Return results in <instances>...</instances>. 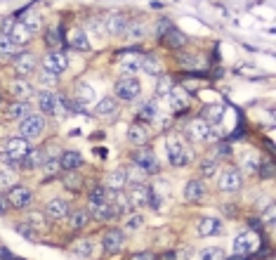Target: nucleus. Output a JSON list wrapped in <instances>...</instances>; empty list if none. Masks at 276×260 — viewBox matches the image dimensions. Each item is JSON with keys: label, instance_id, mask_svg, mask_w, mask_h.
<instances>
[{"label": "nucleus", "instance_id": "obj_30", "mask_svg": "<svg viewBox=\"0 0 276 260\" xmlns=\"http://www.w3.org/2000/svg\"><path fill=\"white\" fill-rule=\"evenodd\" d=\"M161 38H163V43H165L168 47H182L184 43H187V36H184L182 31H177L175 26L165 31V33H163Z\"/></svg>", "mask_w": 276, "mask_h": 260}, {"label": "nucleus", "instance_id": "obj_54", "mask_svg": "<svg viewBox=\"0 0 276 260\" xmlns=\"http://www.w3.org/2000/svg\"><path fill=\"white\" fill-rule=\"evenodd\" d=\"M15 24H17L15 15H12V17H8V19L3 22V26H0V36H10V31L15 29Z\"/></svg>", "mask_w": 276, "mask_h": 260}, {"label": "nucleus", "instance_id": "obj_45", "mask_svg": "<svg viewBox=\"0 0 276 260\" xmlns=\"http://www.w3.org/2000/svg\"><path fill=\"white\" fill-rule=\"evenodd\" d=\"M15 187V170H0V189Z\"/></svg>", "mask_w": 276, "mask_h": 260}, {"label": "nucleus", "instance_id": "obj_40", "mask_svg": "<svg viewBox=\"0 0 276 260\" xmlns=\"http://www.w3.org/2000/svg\"><path fill=\"white\" fill-rule=\"evenodd\" d=\"M109 199V189L104 187V184H97V187H92L90 194H87V201H92V204H102V201Z\"/></svg>", "mask_w": 276, "mask_h": 260}, {"label": "nucleus", "instance_id": "obj_26", "mask_svg": "<svg viewBox=\"0 0 276 260\" xmlns=\"http://www.w3.org/2000/svg\"><path fill=\"white\" fill-rule=\"evenodd\" d=\"M43 161H45V152H43V149H29V154L22 159L19 166L26 168V170H33V168H40Z\"/></svg>", "mask_w": 276, "mask_h": 260}, {"label": "nucleus", "instance_id": "obj_24", "mask_svg": "<svg viewBox=\"0 0 276 260\" xmlns=\"http://www.w3.org/2000/svg\"><path fill=\"white\" fill-rule=\"evenodd\" d=\"M206 194V182L203 180H189L184 184V199L187 201H199Z\"/></svg>", "mask_w": 276, "mask_h": 260}, {"label": "nucleus", "instance_id": "obj_55", "mask_svg": "<svg viewBox=\"0 0 276 260\" xmlns=\"http://www.w3.org/2000/svg\"><path fill=\"white\" fill-rule=\"evenodd\" d=\"M168 29H172V24H170V19H165V17H163L161 22H158V26H156V36H163Z\"/></svg>", "mask_w": 276, "mask_h": 260}, {"label": "nucleus", "instance_id": "obj_44", "mask_svg": "<svg viewBox=\"0 0 276 260\" xmlns=\"http://www.w3.org/2000/svg\"><path fill=\"white\" fill-rule=\"evenodd\" d=\"M172 88H175V85H172V81H170L168 76H161V78H158V88H156V95H158V97H168V92L172 90Z\"/></svg>", "mask_w": 276, "mask_h": 260}, {"label": "nucleus", "instance_id": "obj_37", "mask_svg": "<svg viewBox=\"0 0 276 260\" xmlns=\"http://www.w3.org/2000/svg\"><path fill=\"white\" fill-rule=\"evenodd\" d=\"M87 220H90V213H87V211H73V213L69 215L71 230H83L85 225H87Z\"/></svg>", "mask_w": 276, "mask_h": 260}, {"label": "nucleus", "instance_id": "obj_8", "mask_svg": "<svg viewBox=\"0 0 276 260\" xmlns=\"http://www.w3.org/2000/svg\"><path fill=\"white\" fill-rule=\"evenodd\" d=\"M38 69V59L33 57V52H19L15 57V71L19 78H29L31 74H36Z\"/></svg>", "mask_w": 276, "mask_h": 260}, {"label": "nucleus", "instance_id": "obj_7", "mask_svg": "<svg viewBox=\"0 0 276 260\" xmlns=\"http://www.w3.org/2000/svg\"><path fill=\"white\" fill-rule=\"evenodd\" d=\"M66 67H69V57L61 52V50H47V54L43 57V69L52 71L57 76H59L61 71H66Z\"/></svg>", "mask_w": 276, "mask_h": 260}, {"label": "nucleus", "instance_id": "obj_18", "mask_svg": "<svg viewBox=\"0 0 276 260\" xmlns=\"http://www.w3.org/2000/svg\"><path fill=\"white\" fill-rule=\"evenodd\" d=\"M189 90L187 88H172V90L168 92V104L172 111H184V109L189 107Z\"/></svg>", "mask_w": 276, "mask_h": 260}, {"label": "nucleus", "instance_id": "obj_11", "mask_svg": "<svg viewBox=\"0 0 276 260\" xmlns=\"http://www.w3.org/2000/svg\"><path fill=\"white\" fill-rule=\"evenodd\" d=\"M257 244H260V239L255 237L253 232H241V234L234 239V246H231V248H234L236 255H243L245 258L248 253H253L255 248H257Z\"/></svg>", "mask_w": 276, "mask_h": 260}, {"label": "nucleus", "instance_id": "obj_4", "mask_svg": "<svg viewBox=\"0 0 276 260\" xmlns=\"http://www.w3.org/2000/svg\"><path fill=\"white\" fill-rule=\"evenodd\" d=\"M102 22H104V36H123L130 19L121 12H111V15H102Z\"/></svg>", "mask_w": 276, "mask_h": 260}, {"label": "nucleus", "instance_id": "obj_43", "mask_svg": "<svg viewBox=\"0 0 276 260\" xmlns=\"http://www.w3.org/2000/svg\"><path fill=\"white\" fill-rule=\"evenodd\" d=\"M17 52V45L10 40V36H0V57H10Z\"/></svg>", "mask_w": 276, "mask_h": 260}, {"label": "nucleus", "instance_id": "obj_62", "mask_svg": "<svg viewBox=\"0 0 276 260\" xmlns=\"http://www.w3.org/2000/svg\"><path fill=\"white\" fill-rule=\"evenodd\" d=\"M12 260H19V258H12Z\"/></svg>", "mask_w": 276, "mask_h": 260}, {"label": "nucleus", "instance_id": "obj_31", "mask_svg": "<svg viewBox=\"0 0 276 260\" xmlns=\"http://www.w3.org/2000/svg\"><path fill=\"white\" fill-rule=\"evenodd\" d=\"M201 118H206L210 125H217V123H222L224 118V107L222 104H210V107L203 109V116Z\"/></svg>", "mask_w": 276, "mask_h": 260}, {"label": "nucleus", "instance_id": "obj_46", "mask_svg": "<svg viewBox=\"0 0 276 260\" xmlns=\"http://www.w3.org/2000/svg\"><path fill=\"white\" fill-rule=\"evenodd\" d=\"M45 40H47V45L52 47V50H59V45H61V36H59V29H47V36H45Z\"/></svg>", "mask_w": 276, "mask_h": 260}, {"label": "nucleus", "instance_id": "obj_57", "mask_svg": "<svg viewBox=\"0 0 276 260\" xmlns=\"http://www.w3.org/2000/svg\"><path fill=\"white\" fill-rule=\"evenodd\" d=\"M132 260H156L151 253H137V255H132Z\"/></svg>", "mask_w": 276, "mask_h": 260}, {"label": "nucleus", "instance_id": "obj_39", "mask_svg": "<svg viewBox=\"0 0 276 260\" xmlns=\"http://www.w3.org/2000/svg\"><path fill=\"white\" fill-rule=\"evenodd\" d=\"M80 184H83V180H80V175H78L76 170H66V173H64V187H66V189L78 191Z\"/></svg>", "mask_w": 276, "mask_h": 260}, {"label": "nucleus", "instance_id": "obj_15", "mask_svg": "<svg viewBox=\"0 0 276 260\" xmlns=\"http://www.w3.org/2000/svg\"><path fill=\"white\" fill-rule=\"evenodd\" d=\"M118 67L125 76H135L142 71V54L137 52H123L121 59H118Z\"/></svg>", "mask_w": 276, "mask_h": 260}, {"label": "nucleus", "instance_id": "obj_52", "mask_svg": "<svg viewBox=\"0 0 276 260\" xmlns=\"http://www.w3.org/2000/svg\"><path fill=\"white\" fill-rule=\"evenodd\" d=\"M142 227V215H130L128 220H125V230L128 232H135Z\"/></svg>", "mask_w": 276, "mask_h": 260}, {"label": "nucleus", "instance_id": "obj_60", "mask_svg": "<svg viewBox=\"0 0 276 260\" xmlns=\"http://www.w3.org/2000/svg\"><path fill=\"white\" fill-rule=\"evenodd\" d=\"M31 222H38V225H43V222H45V220H43L40 215H31Z\"/></svg>", "mask_w": 276, "mask_h": 260}, {"label": "nucleus", "instance_id": "obj_42", "mask_svg": "<svg viewBox=\"0 0 276 260\" xmlns=\"http://www.w3.org/2000/svg\"><path fill=\"white\" fill-rule=\"evenodd\" d=\"M245 168V173H257V168H260V156L257 154H248V156H243V163H241Z\"/></svg>", "mask_w": 276, "mask_h": 260}, {"label": "nucleus", "instance_id": "obj_56", "mask_svg": "<svg viewBox=\"0 0 276 260\" xmlns=\"http://www.w3.org/2000/svg\"><path fill=\"white\" fill-rule=\"evenodd\" d=\"M257 173H260V177H271L274 175V163H264V166H262V168H257Z\"/></svg>", "mask_w": 276, "mask_h": 260}, {"label": "nucleus", "instance_id": "obj_61", "mask_svg": "<svg viewBox=\"0 0 276 260\" xmlns=\"http://www.w3.org/2000/svg\"><path fill=\"white\" fill-rule=\"evenodd\" d=\"M163 260H175V255H172V253H168V255H163Z\"/></svg>", "mask_w": 276, "mask_h": 260}, {"label": "nucleus", "instance_id": "obj_1", "mask_svg": "<svg viewBox=\"0 0 276 260\" xmlns=\"http://www.w3.org/2000/svg\"><path fill=\"white\" fill-rule=\"evenodd\" d=\"M114 92H116V100L121 102H135L142 92V85L135 76H123L121 81H116L114 85Z\"/></svg>", "mask_w": 276, "mask_h": 260}, {"label": "nucleus", "instance_id": "obj_49", "mask_svg": "<svg viewBox=\"0 0 276 260\" xmlns=\"http://www.w3.org/2000/svg\"><path fill=\"white\" fill-rule=\"evenodd\" d=\"M40 83H43V85L47 88V90H50L52 85H57V74H52V71L43 69V71H40Z\"/></svg>", "mask_w": 276, "mask_h": 260}, {"label": "nucleus", "instance_id": "obj_22", "mask_svg": "<svg viewBox=\"0 0 276 260\" xmlns=\"http://www.w3.org/2000/svg\"><path fill=\"white\" fill-rule=\"evenodd\" d=\"M45 215L50 218V220H61V218H66V215H69V204H66L64 199H52V201H47Z\"/></svg>", "mask_w": 276, "mask_h": 260}, {"label": "nucleus", "instance_id": "obj_59", "mask_svg": "<svg viewBox=\"0 0 276 260\" xmlns=\"http://www.w3.org/2000/svg\"><path fill=\"white\" fill-rule=\"evenodd\" d=\"M5 208H8V199L0 197V213H5Z\"/></svg>", "mask_w": 276, "mask_h": 260}, {"label": "nucleus", "instance_id": "obj_2", "mask_svg": "<svg viewBox=\"0 0 276 260\" xmlns=\"http://www.w3.org/2000/svg\"><path fill=\"white\" fill-rule=\"evenodd\" d=\"M29 140L24 138H12L8 142V147H5V154H3V161L8 163V166H12V168H17L19 163H22V159L29 154Z\"/></svg>", "mask_w": 276, "mask_h": 260}, {"label": "nucleus", "instance_id": "obj_17", "mask_svg": "<svg viewBox=\"0 0 276 260\" xmlns=\"http://www.w3.org/2000/svg\"><path fill=\"white\" fill-rule=\"evenodd\" d=\"M95 116H97V118L114 121L116 116H118V100H116V97H104V100H100L97 107H95Z\"/></svg>", "mask_w": 276, "mask_h": 260}, {"label": "nucleus", "instance_id": "obj_50", "mask_svg": "<svg viewBox=\"0 0 276 260\" xmlns=\"http://www.w3.org/2000/svg\"><path fill=\"white\" fill-rule=\"evenodd\" d=\"M87 29H90L92 33H102V36H104V22H102V17H90Z\"/></svg>", "mask_w": 276, "mask_h": 260}, {"label": "nucleus", "instance_id": "obj_41", "mask_svg": "<svg viewBox=\"0 0 276 260\" xmlns=\"http://www.w3.org/2000/svg\"><path fill=\"white\" fill-rule=\"evenodd\" d=\"M153 118H156V102L151 100L139 109V123H151Z\"/></svg>", "mask_w": 276, "mask_h": 260}, {"label": "nucleus", "instance_id": "obj_5", "mask_svg": "<svg viewBox=\"0 0 276 260\" xmlns=\"http://www.w3.org/2000/svg\"><path fill=\"white\" fill-rule=\"evenodd\" d=\"M168 161L177 168H182V166H189L192 163V152L184 147V142L179 140H170L168 142Z\"/></svg>", "mask_w": 276, "mask_h": 260}, {"label": "nucleus", "instance_id": "obj_33", "mask_svg": "<svg viewBox=\"0 0 276 260\" xmlns=\"http://www.w3.org/2000/svg\"><path fill=\"white\" fill-rule=\"evenodd\" d=\"M142 71H146L149 76H161V61L153 54H144L142 57Z\"/></svg>", "mask_w": 276, "mask_h": 260}, {"label": "nucleus", "instance_id": "obj_29", "mask_svg": "<svg viewBox=\"0 0 276 260\" xmlns=\"http://www.w3.org/2000/svg\"><path fill=\"white\" fill-rule=\"evenodd\" d=\"M31 38H33V33H31V31L26 29V26H24L22 22H17V24H15V29L10 31V40H12V43H15L17 47H19V45H26V43H29Z\"/></svg>", "mask_w": 276, "mask_h": 260}, {"label": "nucleus", "instance_id": "obj_16", "mask_svg": "<svg viewBox=\"0 0 276 260\" xmlns=\"http://www.w3.org/2000/svg\"><path fill=\"white\" fill-rule=\"evenodd\" d=\"M33 201V191L29 187H12L8 194V204H12L15 208H26Z\"/></svg>", "mask_w": 276, "mask_h": 260}, {"label": "nucleus", "instance_id": "obj_35", "mask_svg": "<svg viewBox=\"0 0 276 260\" xmlns=\"http://www.w3.org/2000/svg\"><path fill=\"white\" fill-rule=\"evenodd\" d=\"M73 100L80 104V107H85V104H90L92 100H95V88L92 85H78V92H76V97Z\"/></svg>", "mask_w": 276, "mask_h": 260}, {"label": "nucleus", "instance_id": "obj_23", "mask_svg": "<svg viewBox=\"0 0 276 260\" xmlns=\"http://www.w3.org/2000/svg\"><path fill=\"white\" fill-rule=\"evenodd\" d=\"M222 220L217 218H203L199 222V234L201 237H215V234H222Z\"/></svg>", "mask_w": 276, "mask_h": 260}, {"label": "nucleus", "instance_id": "obj_19", "mask_svg": "<svg viewBox=\"0 0 276 260\" xmlns=\"http://www.w3.org/2000/svg\"><path fill=\"white\" fill-rule=\"evenodd\" d=\"M66 43H69L73 50H80V52H87L90 50V38H87V33L83 29H71L69 36H66Z\"/></svg>", "mask_w": 276, "mask_h": 260}, {"label": "nucleus", "instance_id": "obj_20", "mask_svg": "<svg viewBox=\"0 0 276 260\" xmlns=\"http://www.w3.org/2000/svg\"><path fill=\"white\" fill-rule=\"evenodd\" d=\"M10 92L15 95L19 102H26L29 97H33V85L26 81V78H17V81H12V85H10Z\"/></svg>", "mask_w": 276, "mask_h": 260}, {"label": "nucleus", "instance_id": "obj_36", "mask_svg": "<svg viewBox=\"0 0 276 260\" xmlns=\"http://www.w3.org/2000/svg\"><path fill=\"white\" fill-rule=\"evenodd\" d=\"M26 116H31L29 102H15V104L10 107V118H15V121H24Z\"/></svg>", "mask_w": 276, "mask_h": 260}, {"label": "nucleus", "instance_id": "obj_3", "mask_svg": "<svg viewBox=\"0 0 276 260\" xmlns=\"http://www.w3.org/2000/svg\"><path fill=\"white\" fill-rule=\"evenodd\" d=\"M43 130H45V118L40 114H31L26 116L19 125V133H22L24 140H38L43 135Z\"/></svg>", "mask_w": 276, "mask_h": 260}, {"label": "nucleus", "instance_id": "obj_53", "mask_svg": "<svg viewBox=\"0 0 276 260\" xmlns=\"http://www.w3.org/2000/svg\"><path fill=\"white\" fill-rule=\"evenodd\" d=\"M17 232H19V234H24L26 239H31V241H36V239H38L36 230H31L29 225H24V222H19V225H17Z\"/></svg>", "mask_w": 276, "mask_h": 260}, {"label": "nucleus", "instance_id": "obj_13", "mask_svg": "<svg viewBox=\"0 0 276 260\" xmlns=\"http://www.w3.org/2000/svg\"><path fill=\"white\" fill-rule=\"evenodd\" d=\"M149 197H151V187L146 182L132 184L130 189H128V201H130V206H135V208L149 206Z\"/></svg>", "mask_w": 276, "mask_h": 260}, {"label": "nucleus", "instance_id": "obj_51", "mask_svg": "<svg viewBox=\"0 0 276 260\" xmlns=\"http://www.w3.org/2000/svg\"><path fill=\"white\" fill-rule=\"evenodd\" d=\"M43 168H45L47 175H54V173L61 168V166H59V159H52V156H50V159H45V161H43Z\"/></svg>", "mask_w": 276, "mask_h": 260}, {"label": "nucleus", "instance_id": "obj_6", "mask_svg": "<svg viewBox=\"0 0 276 260\" xmlns=\"http://www.w3.org/2000/svg\"><path fill=\"white\" fill-rule=\"evenodd\" d=\"M132 161H135V166L137 168H142L149 175H156L158 170H161V163H158V159H156V154H153V149H139V152H135V156H132Z\"/></svg>", "mask_w": 276, "mask_h": 260}, {"label": "nucleus", "instance_id": "obj_9", "mask_svg": "<svg viewBox=\"0 0 276 260\" xmlns=\"http://www.w3.org/2000/svg\"><path fill=\"white\" fill-rule=\"evenodd\" d=\"M87 213L95 218V220H100V222H109V220H114L116 215V206H114V201H102V204H92V201H87Z\"/></svg>", "mask_w": 276, "mask_h": 260}, {"label": "nucleus", "instance_id": "obj_38", "mask_svg": "<svg viewBox=\"0 0 276 260\" xmlns=\"http://www.w3.org/2000/svg\"><path fill=\"white\" fill-rule=\"evenodd\" d=\"M22 24L31 33H36V31H40V26H43V19H40V15H36V12H29L26 17H22Z\"/></svg>", "mask_w": 276, "mask_h": 260}, {"label": "nucleus", "instance_id": "obj_27", "mask_svg": "<svg viewBox=\"0 0 276 260\" xmlns=\"http://www.w3.org/2000/svg\"><path fill=\"white\" fill-rule=\"evenodd\" d=\"M128 140H130L132 145H144L146 140H149L146 123H132L130 128H128Z\"/></svg>", "mask_w": 276, "mask_h": 260}, {"label": "nucleus", "instance_id": "obj_47", "mask_svg": "<svg viewBox=\"0 0 276 260\" xmlns=\"http://www.w3.org/2000/svg\"><path fill=\"white\" fill-rule=\"evenodd\" d=\"M215 170H217V161L206 159V161H203V163H201V175H203V177L215 175Z\"/></svg>", "mask_w": 276, "mask_h": 260}, {"label": "nucleus", "instance_id": "obj_32", "mask_svg": "<svg viewBox=\"0 0 276 260\" xmlns=\"http://www.w3.org/2000/svg\"><path fill=\"white\" fill-rule=\"evenodd\" d=\"M146 36V24L144 22H130L128 24V29L123 33V38L128 40H142Z\"/></svg>", "mask_w": 276, "mask_h": 260}, {"label": "nucleus", "instance_id": "obj_58", "mask_svg": "<svg viewBox=\"0 0 276 260\" xmlns=\"http://www.w3.org/2000/svg\"><path fill=\"white\" fill-rule=\"evenodd\" d=\"M0 258H3V260H12V255H10V253L5 251V248H3V246H0Z\"/></svg>", "mask_w": 276, "mask_h": 260}, {"label": "nucleus", "instance_id": "obj_28", "mask_svg": "<svg viewBox=\"0 0 276 260\" xmlns=\"http://www.w3.org/2000/svg\"><path fill=\"white\" fill-rule=\"evenodd\" d=\"M128 184V177H125V168H116L109 173V180H107V189L111 191H123V187Z\"/></svg>", "mask_w": 276, "mask_h": 260}, {"label": "nucleus", "instance_id": "obj_34", "mask_svg": "<svg viewBox=\"0 0 276 260\" xmlns=\"http://www.w3.org/2000/svg\"><path fill=\"white\" fill-rule=\"evenodd\" d=\"M73 253H76L78 258H90L92 253H95V241L92 239H80L73 244Z\"/></svg>", "mask_w": 276, "mask_h": 260}, {"label": "nucleus", "instance_id": "obj_14", "mask_svg": "<svg viewBox=\"0 0 276 260\" xmlns=\"http://www.w3.org/2000/svg\"><path fill=\"white\" fill-rule=\"evenodd\" d=\"M243 187V175L236 168H227L220 175V189L222 191H238Z\"/></svg>", "mask_w": 276, "mask_h": 260}, {"label": "nucleus", "instance_id": "obj_21", "mask_svg": "<svg viewBox=\"0 0 276 260\" xmlns=\"http://www.w3.org/2000/svg\"><path fill=\"white\" fill-rule=\"evenodd\" d=\"M123 232H118V230H109L107 234H104V239H102V248L107 253H118L123 248Z\"/></svg>", "mask_w": 276, "mask_h": 260}, {"label": "nucleus", "instance_id": "obj_25", "mask_svg": "<svg viewBox=\"0 0 276 260\" xmlns=\"http://www.w3.org/2000/svg\"><path fill=\"white\" fill-rule=\"evenodd\" d=\"M59 166L61 170H78L83 166V156L78 152H73V149H69V152H64L59 156Z\"/></svg>", "mask_w": 276, "mask_h": 260}, {"label": "nucleus", "instance_id": "obj_48", "mask_svg": "<svg viewBox=\"0 0 276 260\" xmlns=\"http://www.w3.org/2000/svg\"><path fill=\"white\" fill-rule=\"evenodd\" d=\"M201 260H224V251L222 248H206L201 253Z\"/></svg>", "mask_w": 276, "mask_h": 260}, {"label": "nucleus", "instance_id": "obj_10", "mask_svg": "<svg viewBox=\"0 0 276 260\" xmlns=\"http://www.w3.org/2000/svg\"><path fill=\"white\" fill-rule=\"evenodd\" d=\"M38 104H40V111L47 116H61L64 111H61L59 107V95L52 90H43L38 95Z\"/></svg>", "mask_w": 276, "mask_h": 260}, {"label": "nucleus", "instance_id": "obj_12", "mask_svg": "<svg viewBox=\"0 0 276 260\" xmlns=\"http://www.w3.org/2000/svg\"><path fill=\"white\" fill-rule=\"evenodd\" d=\"M187 133H189V138L196 140V142H206V140L213 138V125H210L206 118H194V121L187 125Z\"/></svg>", "mask_w": 276, "mask_h": 260}]
</instances>
